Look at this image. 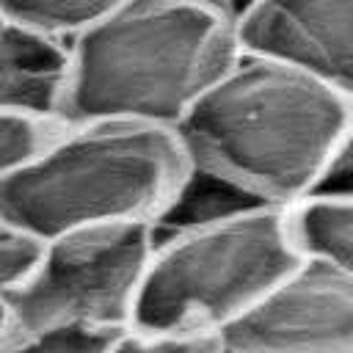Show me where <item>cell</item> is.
<instances>
[{
	"label": "cell",
	"mask_w": 353,
	"mask_h": 353,
	"mask_svg": "<svg viewBox=\"0 0 353 353\" xmlns=\"http://www.w3.org/2000/svg\"><path fill=\"white\" fill-rule=\"evenodd\" d=\"M295 265L276 204L154 234L130 328L218 336Z\"/></svg>",
	"instance_id": "277c9868"
},
{
	"label": "cell",
	"mask_w": 353,
	"mask_h": 353,
	"mask_svg": "<svg viewBox=\"0 0 353 353\" xmlns=\"http://www.w3.org/2000/svg\"><path fill=\"white\" fill-rule=\"evenodd\" d=\"M240 55L221 0H124L69 39L63 124L121 119L174 130Z\"/></svg>",
	"instance_id": "7a4b0ae2"
},
{
	"label": "cell",
	"mask_w": 353,
	"mask_h": 353,
	"mask_svg": "<svg viewBox=\"0 0 353 353\" xmlns=\"http://www.w3.org/2000/svg\"><path fill=\"white\" fill-rule=\"evenodd\" d=\"M185 171L188 160L165 127L69 121L0 185V223L36 243L99 223H152Z\"/></svg>",
	"instance_id": "3957f363"
},
{
	"label": "cell",
	"mask_w": 353,
	"mask_h": 353,
	"mask_svg": "<svg viewBox=\"0 0 353 353\" xmlns=\"http://www.w3.org/2000/svg\"><path fill=\"white\" fill-rule=\"evenodd\" d=\"M55 124L0 110V185L55 132Z\"/></svg>",
	"instance_id": "4fadbf2b"
},
{
	"label": "cell",
	"mask_w": 353,
	"mask_h": 353,
	"mask_svg": "<svg viewBox=\"0 0 353 353\" xmlns=\"http://www.w3.org/2000/svg\"><path fill=\"white\" fill-rule=\"evenodd\" d=\"M221 3H226V6H232V8H237V6H243L245 0H221Z\"/></svg>",
	"instance_id": "2e32d148"
},
{
	"label": "cell",
	"mask_w": 353,
	"mask_h": 353,
	"mask_svg": "<svg viewBox=\"0 0 353 353\" xmlns=\"http://www.w3.org/2000/svg\"><path fill=\"white\" fill-rule=\"evenodd\" d=\"M108 334L50 331V334H3L0 353H97Z\"/></svg>",
	"instance_id": "9a60e30c"
},
{
	"label": "cell",
	"mask_w": 353,
	"mask_h": 353,
	"mask_svg": "<svg viewBox=\"0 0 353 353\" xmlns=\"http://www.w3.org/2000/svg\"><path fill=\"white\" fill-rule=\"evenodd\" d=\"M97 353H221L215 336L201 334H152L121 328L102 339Z\"/></svg>",
	"instance_id": "7c38bea8"
},
{
	"label": "cell",
	"mask_w": 353,
	"mask_h": 353,
	"mask_svg": "<svg viewBox=\"0 0 353 353\" xmlns=\"http://www.w3.org/2000/svg\"><path fill=\"white\" fill-rule=\"evenodd\" d=\"M254 204H265V201L248 196L245 190L226 182L223 176L188 165L182 182L176 185V190L171 193L160 215L152 221V229L154 234H168V232H179V229H190L199 223L234 215Z\"/></svg>",
	"instance_id": "30bf717a"
},
{
	"label": "cell",
	"mask_w": 353,
	"mask_h": 353,
	"mask_svg": "<svg viewBox=\"0 0 353 353\" xmlns=\"http://www.w3.org/2000/svg\"><path fill=\"white\" fill-rule=\"evenodd\" d=\"M39 243L0 223V336L8 334V295L30 268Z\"/></svg>",
	"instance_id": "5bb4252c"
},
{
	"label": "cell",
	"mask_w": 353,
	"mask_h": 353,
	"mask_svg": "<svg viewBox=\"0 0 353 353\" xmlns=\"http://www.w3.org/2000/svg\"><path fill=\"white\" fill-rule=\"evenodd\" d=\"M152 245L154 229L141 221L99 223L41 240L8 295V331L113 334L127 328Z\"/></svg>",
	"instance_id": "5b68a950"
},
{
	"label": "cell",
	"mask_w": 353,
	"mask_h": 353,
	"mask_svg": "<svg viewBox=\"0 0 353 353\" xmlns=\"http://www.w3.org/2000/svg\"><path fill=\"white\" fill-rule=\"evenodd\" d=\"M188 165L284 207L312 190H350L353 91L237 55L171 130Z\"/></svg>",
	"instance_id": "6da1fadb"
},
{
	"label": "cell",
	"mask_w": 353,
	"mask_h": 353,
	"mask_svg": "<svg viewBox=\"0 0 353 353\" xmlns=\"http://www.w3.org/2000/svg\"><path fill=\"white\" fill-rule=\"evenodd\" d=\"M215 339L221 353H353V270L298 262Z\"/></svg>",
	"instance_id": "8992f818"
},
{
	"label": "cell",
	"mask_w": 353,
	"mask_h": 353,
	"mask_svg": "<svg viewBox=\"0 0 353 353\" xmlns=\"http://www.w3.org/2000/svg\"><path fill=\"white\" fill-rule=\"evenodd\" d=\"M69 41L0 19V110L63 124Z\"/></svg>",
	"instance_id": "ba28073f"
},
{
	"label": "cell",
	"mask_w": 353,
	"mask_h": 353,
	"mask_svg": "<svg viewBox=\"0 0 353 353\" xmlns=\"http://www.w3.org/2000/svg\"><path fill=\"white\" fill-rule=\"evenodd\" d=\"M121 3L124 0H0V19L19 22L69 41Z\"/></svg>",
	"instance_id": "8fae6325"
},
{
	"label": "cell",
	"mask_w": 353,
	"mask_h": 353,
	"mask_svg": "<svg viewBox=\"0 0 353 353\" xmlns=\"http://www.w3.org/2000/svg\"><path fill=\"white\" fill-rule=\"evenodd\" d=\"M281 223L298 262L353 270V193H303L281 207Z\"/></svg>",
	"instance_id": "9c48e42d"
},
{
	"label": "cell",
	"mask_w": 353,
	"mask_h": 353,
	"mask_svg": "<svg viewBox=\"0 0 353 353\" xmlns=\"http://www.w3.org/2000/svg\"><path fill=\"white\" fill-rule=\"evenodd\" d=\"M234 41L240 55L353 91V0H245Z\"/></svg>",
	"instance_id": "52a82bcc"
}]
</instances>
